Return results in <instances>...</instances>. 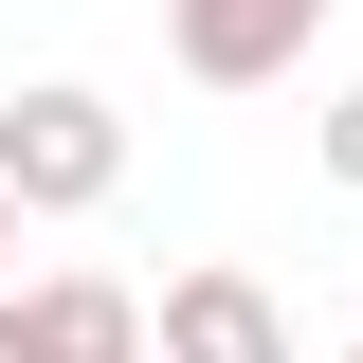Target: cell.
<instances>
[{
    "mask_svg": "<svg viewBox=\"0 0 363 363\" xmlns=\"http://www.w3.org/2000/svg\"><path fill=\"white\" fill-rule=\"evenodd\" d=\"M0 255H18V182H0Z\"/></svg>",
    "mask_w": 363,
    "mask_h": 363,
    "instance_id": "cell-6",
    "label": "cell"
},
{
    "mask_svg": "<svg viewBox=\"0 0 363 363\" xmlns=\"http://www.w3.org/2000/svg\"><path fill=\"white\" fill-rule=\"evenodd\" d=\"M327 182H345V200H363V91H345V109H327Z\"/></svg>",
    "mask_w": 363,
    "mask_h": 363,
    "instance_id": "cell-5",
    "label": "cell"
},
{
    "mask_svg": "<svg viewBox=\"0 0 363 363\" xmlns=\"http://www.w3.org/2000/svg\"><path fill=\"white\" fill-rule=\"evenodd\" d=\"M0 363H55V327H37V291H0Z\"/></svg>",
    "mask_w": 363,
    "mask_h": 363,
    "instance_id": "cell-4",
    "label": "cell"
},
{
    "mask_svg": "<svg viewBox=\"0 0 363 363\" xmlns=\"http://www.w3.org/2000/svg\"><path fill=\"white\" fill-rule=\"evenodd\" d=\"M309 37H327V0H164V55L200 91H272V73H309Z\"/></svg>",
    "mask_w": 363,
    "mask_h": 363,
    "instance_id": "cell-2",
    "label": "cell"
},
{
    "mask_svg": "<svg viewBox=\"0 0 363 363\" xmlns=\"http://www.w3.org/2000/svg\"><path fill=\"white\" fill-rule=\"evenodd\" d=\"M164 363H309L291 345V309H272V272H236V255H200V272H164Z\"/></svg>",
    "mask_w": 363,
    "mask_h": 363,
    "instance_id": "cell-3",
    "label": "cell"
},
{
    "mask_svg": "<svg viewBox=\"0 0 363 363\" xmlns=\"http://www.w3.org/2000/svg\"><path fill=\"white\" fill-rule=\"evenodd\" d=\"M345 363H363V345H345Z\"/></svg>",
    "mask_w": 363,
    "mask_h": 363,
    "instance_id": "cell-7",
    "label": "cell"
},
{
    "mask_svg": "<svg viewBox=\"0 0 363 363\" xmlns=\"http://www.w3.org/2000/svg\"><path fill=\"white\" fill-rule=\"evenodd\" d=\"M0 182H18V218H91V200L128 182V109H109L91 73L0 91Z\"/></svg>",
    "mask_w": 363,
    "mask_h": 363,
    "instance_id": "cell-1",
    "label": "cell"
}]
</instances>
